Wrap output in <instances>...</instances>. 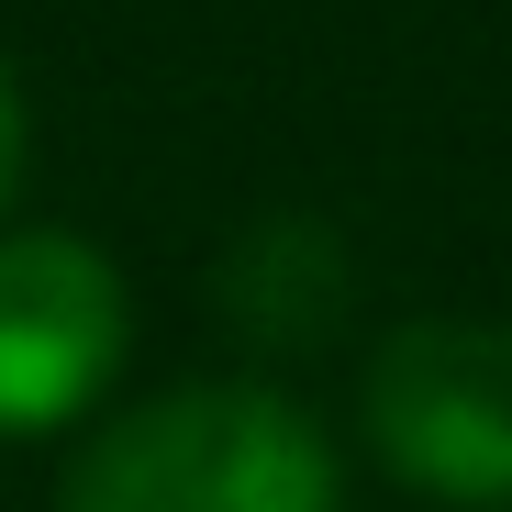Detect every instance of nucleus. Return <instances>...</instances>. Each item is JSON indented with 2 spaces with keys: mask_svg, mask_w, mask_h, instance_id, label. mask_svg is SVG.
Returning a JSON list of instances; mask_svg holds the SVG:
<instances>
[{
  "mask_svg": "<svg viewBox=\"0 0 512 512\" xmlns=\"http://www.w3.org/2000/svg\"><path fill=\"white\" fill-rule=\"evenodd\" d=\"M23 179V101H12V78H0V201H12Z\"/></svg>",
  "mask_w": 512,
  "mask_h": 512,
  "instance_id": "20e7f679",
  "label": "nucleus"
},
{
  "mask_svg": "<svg viewBox=\"0 0 512 512\" xmlns=\"http://www.w3.org/2000/svg\"><path fill=\"white\" fill-rule=\"evenodd\" d=\"M56 512H346L334 446L279 390H167L67 457Z\"/></svg>",
  "mask_w": 512,
  "mask_h": 512,
  "instance_id": "f257e3e1",
  "label": "nucleus"
},
{
  "mask_svg": "<svg viewBox=\"0 0 512 512\" xmlns=\"http://www.w3.org/2000/svg\"><path fill=\"white\" fill-rule=\"evenodd\" d=\"M123 368V279L78 234H0V435H45Z\"/></svg>",
  "mask_w": 512,
  "mask_h": 512,
  "instance_id": "7ed1b4c3",
  "label": "nucleus"
},
{
  "mask_svg": "<svg viewBox=\"0 0 512 512\" xmlns=\"http://www.w3.org/2000/svg\"><path fill=\"white\" fill-rule=\"evenodd\" d=\"M368 446L435 501L512 512V323H401L368 357Z\"/></svg>",
  "mask_w": 512,
  "mask_h": 512,
  "instance_id": "f03ea898",
  "label": "nucleus"
}]
</instances>
